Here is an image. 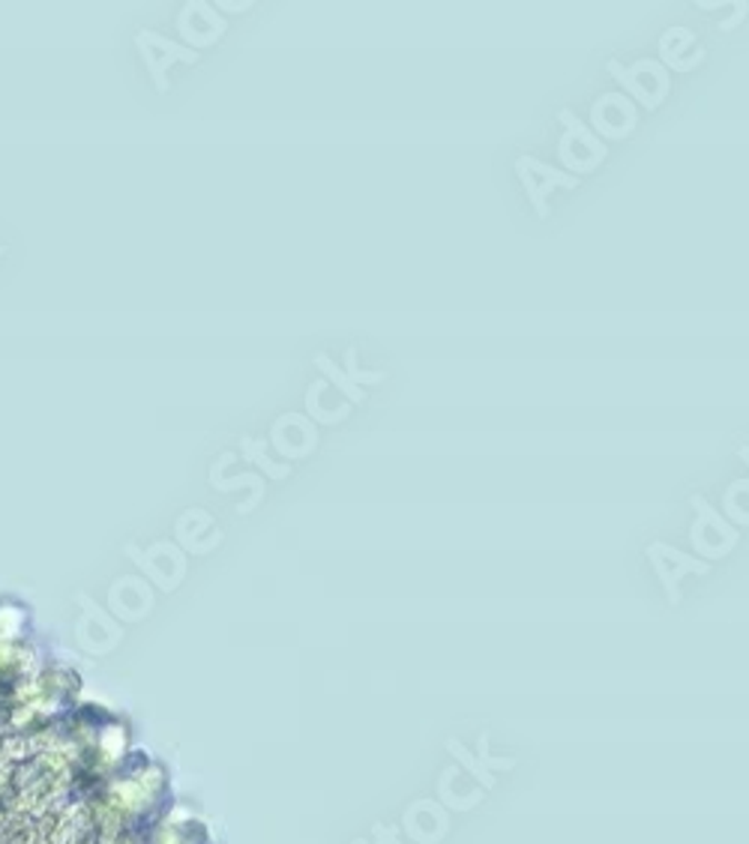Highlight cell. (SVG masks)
<instances>
[{
  "label": "cell",
  "mask_w": 749,
  "mask_h": 844,
  "mask_svg": "<svg viewBox=\"0 0 749 844\" xmlns=\"http://www.w3.org/2000/svg\"><path fill=\"white\" fill-rule=\"evenodd\" d=\"M608 72L624 88V93H629L638 105H645L648 111L659 109L666 102L668 91H671L668 70L654 58H642V61L629 63V66H624L620 61H608Z\"/></svg>",
  "instance_id": "6da1fadb"
},
{
  "label": "cell",
  "mask_w": 749,
  "mask_h": 844,
  "mask_svg": "<svg viewBox=\"0 0 749 844\" xmlns=\"http://www.w3.org/2000/svg\"><path fill=\"white\" fill-rule=\"evenodd\" d=\"M557 121L564 126V135L557 141V159L564 162L570 172H576L578 177V174H591L594 168H599V162H606V144L599 141V135H594L591 126L578 121L573 111L564 109L557 114Z\"/></svg>",
  "instance_id": "7a4b0ae2"
},
{
  "label": "cell",
  "mask_w": 749,
  "mask_h": 844,
  "mask_svg": "<svg viewBox=\"0 0 749 844\" xmlns=\"http://www.w3.org/2000/svg\"><path fill=\"white\" fill-rule=\"evenodd\" d=\"M516 174L522 186H525L527 198L534 204L540 219L548 216V195L555 189H576L578 177L570 172H561V168H552L546 162L534 159V156H519L516 159Z\"/></svg>",
  "instance_id": "3957f363"
},
{
  "label": "cell",
  "mask_w": 749,
  "mask_h": 844,
  "mask_svg": "<svg viewBox=\"0 0 749 844\" xmlns=\"http://www.w3.org/2000/svg\"><path fill=\"white\" fill-rule=\"evenodd\" d=\"M689 503H692V510H696L692 545H696L705 557H722V554H729L731 548H735V543H738V531H735L701 494H692Z\"/></svg>",
  "instance_id": "277c9868"
},
{
  "label": "cell",
  "mask_w": 749,
  "mask_h": 844,
  "mask_svg": "<svg viewBox=\"0 0 749 844\" xmlns=\"http://www.w3.org/2000/svg\"><path fill=\"white\" fill-rule=\"evenodd\" d=\"M638 123V111L627 93H603L591 105V130L606 138H627Z\"/></svg>",
  "instance_id": "5b68a950"
},
{
  "label": "cell",
  "mask_w": 749,
  "mask_h": 844,
  "mask_svg": "<svg viewBox=\"0 0 749 844\" xmlns=\"http://www.w3.org/2000/svg\"><path fill=\"white\" fill-rule=\"evenodd\" d=\"M648 557H650V563H654V569H657L659 581H663V587H666V596H668V603L671 605L680 603L678 584H680V578H684V575L687 573L705 575L710 569L705 560L687 557V554H680L678 548H668V545H663V543L650 545Z\"/></svg>",
  "instance_id": "8992f818"
},
{
  "label": "cell",
  "mask_w": 749,
  "mask_h": 844,
  "mask_svg": "<svg viewBox=\"0 0 749 844\" xmlns=\"http://www.w3.org/2000/svg\"><path fill=\"white\" fill-rule=\"evenodd\" d=\"M705 61V49L696 42V33L687 28H668L659 37V63L671 72H692Z\"/></svg>",
  "instance_id": "52a82bcc"
},
{
  "label": "cell",
  "mask_w": 749,
  "mask_h": 844,
  "mask_svg": "<svg viewBox=\"0 0 749 844\" xmlns=\"http://www.w3.org/2000/svg\"><path fill=\"white\" fill-rule=\"evenodd\" d=\"M722 510L731 522L749 524V480H735L722 494Z\"/></svg>",
  "instance_id": "ba28073f"
},
{
  "label": "cell",
  "mask_w": 749,
  "mask_h": 844,
  "mask_svg": "<svg viewBox=\"0 0 749 844\" xmlns=\"http://www.w3.org/2000/svg\"><path fill=\"white\" fill-rule=\"evenodd\" d=\"M318 362H321V366H325V372L330 374V378H334L336 383H339V390L348 392V395H351V399H355V402H366V392L360 390V387H357V383L351 381V378H348V374L339 372V369H336L334 362L327 360V357H318Z\"/></svg>",
  "instance_id": "9c48e42d"
},
{
  "label": "cell",
  "mask_w": 749,
  "mask_h": 844,
  "mask_svg": "<svg viewBox=\"0 0 749 844\" xmlns=\"http://www.w3.org/2000/svg\"><path fill=\"white\" fill-rule=\"evenodd\" d=\"M348 378L360 387V383H381L387 381V372H363L360 366H357V351L351 348L348 351Z\"/></svg>",
  "instance_id": "30bf717a"
},
{
  "label": "cell",
  "mask_w": 749,
  "mask_h": 844,
  "mask_svg": "<svg viewBox=\"0 0 749 844\" xmlns=\"http://www.w3.org/2000/svg\"><path fill=\"white\" fill-rule=\"evenodd\" d=\"M747 16H749V3H738V7H735V12H731V16H729V19L719 21V31H726V33L735 31V28H738L740 21L747 19Z\"/></svg>",
  "instance_id": "8fae6325"
},
{
  "label": "cell",
  "mask_w": 749,
  "mask_h": 844,
  "mask_svg": "<svg viewBox=\"0 0 749 844\" xmlns=\"http://www.w3.org/2000/svg\"><path fill=\"white\" fill-rule=\"evenodd\" d=\"M738 459H740V462H747V464H749V446H740V450H738Z\"/></svg>",
  "instance_id": "7c38bea8"
}]
</instances>
